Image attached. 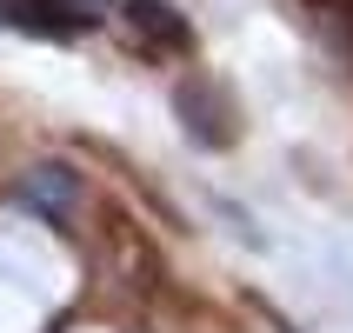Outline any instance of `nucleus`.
I'll return each mask as SVG.
<instances>
[{"label": "nucleus", "instance_id": "nucleus-1", "mask_svg": "<svg viewBox=\"0 0 353 333\" xmlns=\"http://www.w3.org/2000/svg\"><path fill=\"white\" fill-rule=\"evenodd\" d=\"M107 14H114V0H0V27H27V34H47V40L87 34Z\"/></svg>", "mask_w": 353, "mask_h": 333}, {"label": "nucleus", "instance_id": "nucleus-2", "mask_svg": "<svg viewBox=\"0 0 353 333\" xmlns=\"http://www.w3.org/2000/svg\"><path fill=\"white\" fill-rule=\"evenodd\" d=\"M120 27L134 34L140 54H174V47H187V20L167 0H120Z\"/></svg>", "mask_w": 353, "mask_h": 333}, {"label": "nucleus", "instance_id": "nucleus-3", "mask_svg": "<svg viewBox=\"0 0 353 333\" xmlns=\"http://www.w3.org/2000/svg\"><path fill=\"white\" fill-rule=\"evenodd\" d=\"M20 200L40 207L47 220H67V214H74V200H80V180H74V167L47 160V167H34V174H20Z\"/></svg>", "mask_w": 353, "mask_h": 333}]
</instances>
